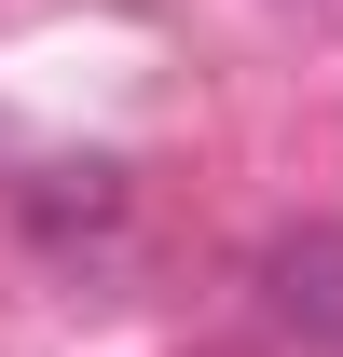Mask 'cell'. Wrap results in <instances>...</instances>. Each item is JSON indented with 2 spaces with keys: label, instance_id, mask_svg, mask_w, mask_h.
I'll return each instance as SVG.
<instances>
[{
  "label": "cell",
  "instance_id": "6da1fadb",
  "mask_svg": "<svg viewBox=\"0 0 343 357\" xmlns=\"http://www.w3.org/2000/svg\"><path fill=\"white\" fill-rule=\"evenodd\" d=\"M261 303L289 316L316 357H343V220H302V234H275V248H261Z\"/></svg>",
  "mask_w": 343,
  "mask_h": 357
},
{
  "label": "cell",
  "instance_id": "7a4b0ae2",
  "mask_svg": "<svg viewBox=\"0 0 343 357\" xmlns=\"http://www.w3.org/2000/svg\"><path fill=\"white\" fill-rule=\"evenodd\" d=\"M28 234H42V248H69V234H124V178H110V165H55L42 192H28Z\"/></svg>",
  "mask_w": 343,
  "mask_h": 357
}]
</instances>
